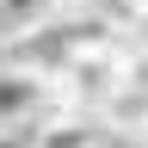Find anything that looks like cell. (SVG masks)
Instances as JSON below:
<instances>
[{
  "label": "cell",
  "mask_w": 148,
  "mask_h": 148,
  "mask_svg": "<svg viewBox=\"0 0 148 148\" xmlns=\"http://www.w3.org/2000/svg\"><path fill=\"white\" fill-rule=\"evenodd\" d=\"M56 80L31 68H0V130H37L43 117H56Z\"/></svg>",
  "instance_id": "6da1fadb"
},
{
  "label": "cell",
  "mask_w": 148,
  "mask_h": 148,
  "mask_svg": "<svg viewBox=\"0 0 148 148\" xmlns=\"http://www.w3.org/2000/svg\"><path fill=\"white\" fill-rule=\"evenodd\" d=\"M111 142H117V130L86 111H56L37 123V148H111Z\"/></svg>",
  "instance_id": "7a4b0ae2"
},
{
  "label": "cell",
  "mask_w": 148,
  "mask_h": 148,
  "mask_svg": "<svg viewBox=\"0 0 148 148\" xmlns=\"http://www.w3.org/2000/svg\"><path fill=\"white\" fill-rule=\"evenodd\" d=\"M49 6L43 0H0V18H6V31H25V25H37Z\"/></svg>",
  "instance_id": "3957f363"
},
{
  "label": "cell",
  "mask_w": 148,
  "mask_h": 148,
  "mask_svg": "<svg viewBox=\"0 0 148 148\" xmlns=\"http://www.w3.org/2000/svg\"><path fill=\"white\" fill-rule=\"evenodd\" d=\"M0 148H37V130H0Z\"/></svg>",
  "instance_id": "277c9868"
},
{
  "label": "cell",
  "mask_w": 148,
  "mask_h": 148,
  "mask_svg": "<svg viewBox=\"0 0 148 148\" xmlns=\"http://www.w3.org/2000/svg\"><path fill=\"white\" fill-rule=\"evenodd\" d=\"M111 148H136V142H130V136H117V142H111Z\"/></svg>",
  "instance_id": "5b68a950"
}]
</instances>
